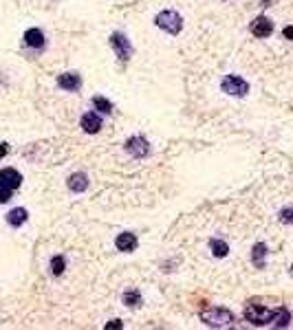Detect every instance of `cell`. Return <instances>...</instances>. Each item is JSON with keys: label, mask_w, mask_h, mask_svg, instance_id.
<instances>
[{"label": "cell", "mask_w": 293, "mask_h": 330, "mask_svg": "<svg viewBox=\"0 0 293 330\" xmlns=\"http://www.w3.org/2000/svg\"><path fill=\"white\" fill-rule=\"evenodd\" d=\"M154 24L159 26L161 31L170 33V36H179L181 29H183V18H181L179 11L174 9H163L157 14V18H154Z\"/></svg>", "instance_id": "6da1fadb"}, {"label": "cell", "mask_w": 293, "mask_h": 330, "mask_svg": "<svg viewBox=\"0 0 293 330\" xmlns=\"http://www.w3.org/2000/svg\"><path fill=\"white\" fill-rule=\"evenodd\" d=\"M22 185V174L14 168L0 170V202H7L11 194Z\"/></svg>", "instance_id": "7a4b0ae2"}, {"label": "cell", "mask_w": 293, "mask_h": 330, "mask_svg": "<svg viewBox=\"0 0 293 330\" xmlns=\"http://www.w3.org/2000/svg\"><path fill=\"white\" fill-rule=\"evenodd\" d=\"M234 312L227 310V308H207V310L201 312V322L212 328H227L234 324Z\"/></svg>", "instance_id": "3957f363"}, {"label": "cell", "mask_w": 293, "mask_h": 330, "mask_svg": "<svg viewBox=\"0 0 293 330\" xmlns=\"http://www.w3.org/2000/svg\"><path fill=\"white\" fill-rule=\"evenodd\" d=\"M273 315H275V310L258 306V304H249L245 308V319L251 324V326H267V324L273 322Z\"/></svg>", "instance_id": "277c9868"}, {"label": "cell", "mask_w": 293, "mask_h": 330, "mask_svg": "<svg viewBox=\"0 0 293 330\" xmlns=\"http://www.w3.org/2000/svg\"><path fill=\"white\" fill-rule=\"evenodd\" d=\"M220 90L231 97H245L249 92V84L240 75H225L220 82Z\"/></svg>", "instance_id": "5b68a950"}, {"label": "cell", "mask_w": 293, "mask_h": 330, "mask_svg": "<svg viewBox=\"0 0 293 330\" xmlns=\"http://www.w3.org/2000/svg\"><path fill=\"white\" fill-rule=\"evenodd\" d=\"M110 46H113L115 55H117L121 62H128L130 55H132V51H135V48H132V42L124 36V33H119V31L110 33Z\"/></svg>", "instance_id": "8992f818"}, {"label": "cell", "mask_w": 293, "mask_h": 330, "mask_svg": "<svg viewBox=\"0 0 293 330\" xmlns=\"http://www.w3.org/2000/svg\"><path fill=\"white\" fill-rule=\"evenodd\" d=\"M124 150L130 154L132 158H146L150 154V143L143 134H135L124 143Z\"/></svg>", "instance_id": "52a82bcc"}, {"label": "cell", "mask_w": 293, "mask_h": 330, "mask_svg": "<svg viewBox=\"0 0 293 330\" xmlns=\"http://www.w3.org/2000/svg\"><path fill=\"white\" fill-rule=\"evenodd\" d=\"M249 31L253 33L256 38H260V40H264V38H269L273 33V22L267 18V16H258L256 20L251 22Z\"/></svg>", "instance_id": "ba28073f"}, {"label": "cell", "mask_w": 293, "mask_h": 330, "mask_svg": "<svg viewBox=\"0 0 293 330\" xmlns=\"http://www.w3.org/2000/svg\"><path fill=\"white\" fill-rule=\"evenodd\" d=\"M80 126H82V130L86 132V134H97L99 130H102V126H104V121L102 117H99L97 112H84L82 114V119H80Z\"/></svg>", "instance_id": "9c48e42d"}, {"label": "cell", "mask_w": 293, "mask_h": 330, "mask_svg": "<svg viewBox=\"0 0 293 330\" xmlns=\"http://www.w3.org/2000/svg\"><path fill=\"white\" fill-rule=\"evenodd\" d=\"M58 86L66 92H77L82 88V75L77 73H62L58 75Z\"/></svg>", "instance_id": "30bf717a"}, {"label": "cell", "mask_w": 293, "mask_h": 330, "mask_svg": "<svg viewBox=\"0 0 293 330\" xmlns=\"http://www.w3.org/2000/svg\"><path fill=\"white\" fill-rule=\"evenodd\" d=\"M137 244H139V240H137V236L130 234V231H124V234H119L117 238H115V246H117V251H121V253H132L137 249Z\"/></svg>", "instance_id": "8fae6325"}, {"label": "cell", "mask_w": 293, "mask_h": 330, "mask_svg": "<svg viewBox=\"0 0 293 330\" xmlns=\"http://www.w3.org/2000/svg\"><path fill=\"white\" fill-rule=\"evenodd\" d=\"M66 185H69V190L73 192V194H82V192L88 190V176L84 172H75V174L69 176Z\"/></svg>", "instance_id": "7c38bea8"}, {"label": "cell", "mask_w": 293, "mask_h": 330, "mask_svg": "<svg viewBox=\"0 0 293 330\" xmlns=\"http://www.w3.org/2000/svg\"><path fill=\"white\" fill-rule=\"evenodd\" d=\"M267 253H269L267 244H264V242H256L253 249H251V264H253V266H256V268L267 266Z\"/></svg>", "instance_id": "4fadbf2b"}, {"label": "cell", "mask_w": 293, "mask_h": 330, "mask_svg": "<svg viewBox=\"0 0 293 330\" xmlns=\"http://www.w3.org/2000/svg\"><path fill=\"white\" fill-rule=\"evenodd\" d=\"M25 44L31 48H44L47 38H44V33L40 29H27L25 31Z\"/></svg>", "instance_id": "5bb4252c"}, {"label": "cell", "mask_w": 293, "mask_h": 330, "mask_svg": "<svg viewBox=\"0 0 293 330\" xmlns=\"http://www.w3.org/2000/svg\"><path fill=\"white\" fill-rule=\"evenodd\" d=\"M27 220H29V212H27L25 207H14L7 214V222L11 224V227H22Z\"/></svg>", "instance_id": "9a60e30c"}, {"label": "cell", "mask_w": 293, "mask_h": 330, "mask_svg": "<svg viewBox=\"0 0 293 330\" xmlns=\"http://www.w3.org/2000/svg\"><path fill=\"white\" fill-rule=\"evenodd\" d=\"M121 302H124V306H128V308H137V306H141V304H143L141 290H137V288H128V290H124V295H121Z\"/></svg>", "instance_id": "2e32d148"}, {"label": "cell", "mask_w": 293, "mask_h": 330, "mask_svg": "<svg viewBox=\"0 0 293 330\" xmlns=\"http://www.w3.org/2000/svg\"><path fill=\"white\" fill-rule=\"evenodd\" d=\"M273 326L275 328H286L291 324V310L286 306H280V308H275V315H273Z\"/></svg>", "instance_id": "e0dca14e"}, {"label": "cell", "mask_w": 293, "mask_h": 330, "mask_svg": "<svg viewBox=\"0 0 293 330\" xmlns=\"http://www.w3.org/2000/svg\"><path fill=\"white\" fill-rule=\"evenodd\" d=\"M209 251H212L214 258H227L229 256V244L223 242L220 238H212L209 240Z\"/></svg>", "instance_id": "ac0fdd59"}, {"label": "cell", "mask_w": 293, "mask_h": 330, "mask_svg": "<svg viewBox=\"0 0 293 330\" xmlns=\"http://www.w3.org/2000/svg\"><path fill=\"white\" fill-rule=\"evenodd\" d=\"M91 102H93V108L99 110V112H104V114H110V112H113V102H110V99L102 97V95H95V97L91 99Z\"/></svg>", "instance_id": "d6986e66"}, {"label": "cell", "mask_w": 293, "mask_h": 330, "mask_svg": "<svg viewBox=\"0 0 293 330\" xmlns=\"http://www.w3.org/2000/svg\"><path fill=\"white\" fill-rule=\"evenodd\" d=\"M64 268H66L64 256H53V258H51V273L55 275V278H60V275L64 273Z\"/></svg>", "instance_id": "ffe728a7"}, {"label": "cell", "mask_w": 293, "mask_h": 330, "mask_svg": "<svg viewBox=\"0 0 293 330\" xmlns=\"http://www.w3.org/2000/svg\"><path fill=\"white\" fill-rule=\"evenodd\" d=\"M278 218H280V222H282V224H293V207H284V209H280Z\"/></svg>", "instance_id": "44dd1931"}, {"label": "cell", "mask_w": 293, "mask_h": 330, "mask_svg": "<svg viewBox=\"0 0 293 330\" xmlns=\"http://www.w3.org/2000/svg\"><path fill=\"white\" fill-rule=\"evenodd\" d=\"M121 326H124V324H121V319H110V322H108L104 328H106V330H113V328H121Z\"/></svg>", "instance_id": "7402d4cb"}, {"label": "cell", "mask_w": 293, "mask_h": 330, "mask_svg": "<svg viewBox=\"0 0 293 330\" xmlns=\"http://www.w3.org/2000/svg\"><path fill=\"white\" fill-rule=\"evenodd\" d=\"M282 36H284V40H293V26H284Z\"/></svg>", "instance_id": "603a6c76"}, {"label": "cell", "mask_w": 293, "mask_h": 330, "mask_svg": "<svg viewBox=\"0 0 293 330\" xmlns=\"http://www.w3.org/2000/svg\"><path fill=\"white\" fill-rule=\"evenodd\" d=\"M9 154V143H0V158Z\"/></svg>", "instance_id": "cb8c5ba5"}, {"label": "cell", "mask_w": 293, "mask_h": 330, "mask_svg": "<svg viewBox=\"0 0 293 330\" xmlns=\"http://www.w3.org/2000/svg\"><path fill=\"white\" fill-rule=\"evenodd\" d=\"M291 271H293V266H291Z\"/></svg>", "instance_id": "d4e9b609"}]
</instances>
